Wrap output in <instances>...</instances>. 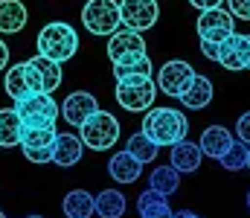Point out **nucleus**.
<instances>
[{
    "instance_id": "obj_1",
    "label": "nucleus",
    "mask_w": 250,
    "mask_h": 218,
    "mask_svg": "<svg viewBox=\"0 0 250 218\" xmlns=\"http://www.w3.org/2000/svg\"><path fill=\"white\" fill-rule=\"evenodd\" d=\"M143 134L157 145H175L187 140L189 119L178 108H148L143 117Z\"/></svg>"
},
{
    "instance_id": "obj_35",
    "label": "nucleus",
    "mask_w": 250,
    "mask_h": 218,
    "mask_svg": "<svg viewBox=\"0 0 250 218\" xmlns=\"http://www.w3.org/2000/svg\"><path fill=\"white\" fill-rule=\"evenodd\" d=\"M175 218H201V216H195V213H189V210H184V213H178Z\"/></svg>"
},
{
    "instance_id": "obj_18",
    "label": "nucleus",
    "mask_w": 250,
    "mask_h": 218,
    "mask_svg": "<svg viewBox=\"0 0 250 218\" xmlns=\"http://www.w3.org/2000/svg\"><path fill=\"white\" fill-rule=\"evenodd\" d=\"M29 20L26 3L23 0H0V32L3 35H18Z\"/></svg>"
},
{
    "instance_id": "obj_31",
    "label": "nucleus",
    "mask_w": 250,
    "mask_h": 218,
    "mask_svg": "<svg viewBox=\"0 0 250 218\" xmlns=\"http://www.w3.org/2000/svg\"><path fill=\"white\" fill-rule=\"evenodd\" d=\"M236 137H239L242 143L250 145V111H245V114L239 117V122H236Z\"/></svg>"
},
{
    "instance_id": "obj_22",
    "label": "nucleus",
    "mask_w": 250,
    "mask_h": 218,
    "mask_svg": "<svg viewBox=\"0 0 250 218\" xmlns=\"http://www.w3.org/2000/svg\"><path fill=\"white\" fill-rule=\"evenodd\" d=\"M151 59L146 53H137V56H125L120 61H114V76L117 81H125V79H137V76H148L151 79Z\"/></svg>"
},
{
    "instance_id": "obj_16",
    "label": "nucleus",
    "mask_w": 250,
    "mask_h": 218,
    "mask_svg": "<svg viewBox=\"0 0 250 218\" xmlns=\"http://www.w3.org/2000/svg\"><path fill=\"white\" fill-rule=\"evenodd\" d=\"M82 154H84V143H82L79 134L64 131V134L56 137V145H53V163H56V166L70 169V166H76V163L82 160Z\"/></svg>"
},
{
    "instance_id": "obj_24",
    "label": "nucleus",
    "mask_w": 250,
    "mask_h": 218,
    "mask_svg": "<svg viewBox=\"0 0 250 218\" xmlns=\"http://www.w3.org/2000/svg\"><path fill=\"white\" fill-rule=\"evenodd\" d=\"M23 140V122L15 108L0 111V148H15Z\"/></svg>"
},
{
    "instance_id": "obj_36",
    "label": "nucleus",
    "mask_w": 250,
    "mask_h": 218,
    "mask_svg": "<svg viewBox=\"0 0 250 218\" xmlns=\"http://www.w3.org/2000/svg\"><path fill=\"white\" fill-rule=\"evenodd\" d=\"M245 204H248V210H250V189H248V198H245Z\"/></svg>"
},
{
    "instance_id": "obj_23",
    "label": "nucleus",
    "mask_w": 250,
    "mask_h": 218,
    "mask_svg": "<svg viewBox=\"0 0 250 218\" xmlns=\"http://www.w3.org/2000/svg\"><path fill=\"white\" fill-rule=\"evenodd\" d=\"M62 210L67 218H90L96 213V198L90 192H84V189H73V192L64 195Z\"/></svg>"
},
{
    "instance_id": "obj_40",
    "label": "nucleus",
    "mask_w": 250,
    "mask_h": 218,
    "mask_svg": "<svg viewBox=\"0 0 250 218\" xmlns=\"http://www.w3.org/2000/svg\"><path fill=\"white\" fill-rule=\"evenodd\" d=\"M248 38H250V35H248ZM248 70H250V64H248Z\"/></svg>"
},
{
    "instance_id": "obj_11",
    "label": "nucleus",
    "mask_w": 250,
    "mask_h": 218,
    "mask_svg": "<svg viewBox=\"0 0 250 218\" xmlns=\"http://www.w3.org/2000/svg\"><path fill=\"white\" fill-rule=\"evenodd\" d=\"M192 76H195V67L189 64V61H181V59H172V61H166L160 70H157V90H163L166 96H181L184 93V87H187L189 81H192Z\"/></svg>"
},
{
    "instance_id": "obj_38",
    "label": "nucleus",
    "mask_w": 250,
    "mask_h": 218,
    "mask_svg": "<svg viewBox=\"0 0 250 218\" xmlns=\"http://www.w3.org/2000/svg\"><path fill=\"white\" fill-rule=\"evenodd\" d=\"M26 218H44V216H26Z\"/></svg>"
},
{
    "instance_id": "obj_34",
    "label": "nucleus",
    "mask_w": 250,
    "mask_h": 218,
    "mask_svg": "<svg viewBox=\"0 0 250 218\" xmlns=\"http://www.w3.org/2000/svg\"><path fill=\"white\" fill-rule=\"evenodd\" d=\"M6 67H9V44L0 38V73L6 70Z\"/></svg>"
},
{
    "instance_id": "obj_9",
    "label": "nucleus",
    "mask_w": 250,
    "mask_h": 218,
    "mask_svg": "<svg viewBox=\"0 0 250 218\" xmlns=\"http://www.w3.org/2000/svg\"><path fill=\"white\" fill-rule=\"evenodd\" d=\"M195 29H198V38L201 41H209V44H221V41H227L236 32L233 15L224 12V9H207V12H201Z\"/></svg>"
},
{
    "instance_id": "obj_20",
    "label": "nucleus",
    "mask_w": 250,
    "mask_h": 218,
    "mask_svg": "<svg viewBox=\"0 0 250 218\" xmlns=\"http://www.w3.org/2000/svg\"><path fill=\"white\" fill-rule=\"evenodd\" d=\"M108 175H111L117 183H137L140 175H143V163H140L134 154L120 151V154H114V157L108 160Z\"/></svg>"
},
{
    "instance_id": "obj_10",
    "label": "nucleus",
    "mask_w": 250,
    "mask_h": 218,
    "mask_svg": "<svg viewBox=\"0 0 250 218\" xmlns=\"http://www.w3.org/2000/svg\"><path fill=\"white\" fill-rule=\"evenodd\" d=\"M120 15H123L125 29L146 32L157 23L160 6H157V0H120Z\"/></svg>"
},
{
    "instance_id": "obj_12",
    "label": "nucleus",
    "mask_w": 250,
    "mask_h": 218,
    "mask_svg": "<svg viewBox=\"0 0 250 218\" xmlns=\"http://www.w3.org/2000/svg\"><path fill=\"white\" fill-rule=\"evenodd\" d=\"M218 64L224 70H248L250 64V38L242 35V32H233L227 41L218 44Z\"/></svg>"
},
{
    "instance_id": "obj_17",
    "label": "nucleus",
    "mask_w": 250,
    "mask_h": 218,
    "mask_svg": "<svg viewBox=\"0 0 250 218\" xmlns=\"http://www.w3.org/2000/svg\"><path fill=\"white\" fill-rule=\"evenodd\" d=\"M178 99H181V105H184L187 111H201V108H207V105L212 102V81H209L207 76L195 73L192 81L184 87V93H181Z\"/></svg>"
},
{
    "instance_id": "obj_33",
    "label": "nucleus",
    "mask_w": 250,
    "mask_h": 218,
    "mask_svg": "<svg viewBox=\"0 0 250 218\" xmlns=\"http://www.w3.org/2000/svg\"><path fill=\"white\" fill-rule=\"evenodd\" d=\"M201 53L209 59V61H218V44H209V41H201Z\"/></svg>"
},
{
    "instance_id": "obj_26",
    "label": "nucleus",
    "mask_w": 250,
    "mask_h": 218,
    "mask_svg": "<svg viewBox=\"0 0 250 218\" xmlns=\"http://www.w3.org/2000/svg\"><path fill=\"white\" fill-rule=\"evenodd\" d=\"M96 216L99 218H123L125 216V195L120 189H102L96 195Z\"/></svg>"
},
{
    "instance_id": "obj_19",
    "label": "nucleus",
    "mask_w": 250,
    "mask_h": 218,
    "mask_svg": "<svg viewBox=\"0 0 250 218\" xmlns=\"http://www.w3.org/2000/svg\"><path fill=\"white\" fill-rule=\"evenodd\" d=\"M201 160H204V151L198 143H189V140H181V143L172 145V157L169 163L181 172V175H192L201 169Z\"/></svg>"
},
{
    "instance_id": "obj_13",
    "label": "nucleus",
    "mask_w": 250,
    "mask_h": 218,
    "mask_svg": "<svg viewBox=\"0 0 250 218\" xmlns=\"http://www.w3.org/2000/svg\"><path fill=\"white\" fill-rule=\"evenodd\" d=\"M96 111H99V102H96V96L87 93V90H73V93L62 102V117L73 125V128H82V122H84L90 114H96Z\"/></svg>"
},
{
    "instance_id": "obj_8",
    "label": "nucleus",
    "mask_w": 250,
    "mask_h": 218,
    "mask_svg": "<svg viewBox=\"0 0 250 218\" xmlns=\"http://www.w3.org/2000/svg\"><path fill=\"white\" fill-rule=\"evenodd\" d=\"M59 131L56 128H23V140H21V151L29 163H53V145H56Z\"/></svg>"
},
{
    "instance_id": "obj_30",
    "label": "nucleus",
    "mask_w": 250,
    "mask_h": 218,
    "mask_svg": "<svg viewBox=\"0 0 250 218\" xmlns=\"http://www.w3.org/2000/svg\"><path fill=\"white\" fill-rule=\"evenodd\" d=\"M227 9L233 18L239 20H250V0H227Z\"/></svg>"
},
{
    "instance_id": "obj_28",
    "label": "nucleus",
    "mask_w": 250,
    "mask_h": 218,
    "mask_svg": "<svg viewBox=\"0 0 250 218\" xmlns=\"http://www.w3.org/2000/svg\"><path fill=\"white\" fill-rule=\"evenodd\" d=\"M38 73H41V81H44V93H53V90H59V84H62V64L59 61H53V59H44V56H35V59H29Z\"/></svg>"
},
{
    "instance_id": "obj_3",
    "label": "nucleus",
    "mask_w": 250,
    "mask_h": 218,
    "mask_svg": "<svg viewBox=\"0 0 250 218\" xmlns=\"http://www.w3.org/2000/svg\"><path fill=\"white\" fill-rule=\"evenodd\" d=\"M79 137H82L84 148L108 151V148H114L117 140H120V119H117L114 114H108V111L99 108L96 114H90V117L82 122Z\"/></svg>"
},
{
    "instance_id": "obj_27",
    "label": "nucleus",
    "mask_w": 250,
    "mask_h": 218,
    "mask_svg": "<svg viewBox=\"0 0 250 218\" xmlns=\"http://www.w3.org/2000/svg\"><path fill=\"white\" fill-rule=\"evenodd\" d=\"M125 151H128V154H134V157L146 166V163H154V157H157L160 145L154 143V140H148L143 131H137V134H131V140H128V145H125Z\"/></svg>"
},
{
    "instance_id": "obj_5",
    "label": "nucleus",
    "mask_w": 250,
    "mask_h": 218,
    "mask_svg": "<svg viewBox=\"0 0 250 218\" xmlns=\"http://www.w3.org/2000/svg\"><path fill=\"white\" fill-rule=\"evenodd\" d=\"M82 23L90 35H114L123 26L120 3L117 0H87L82 6Z\"/></svg>"
},
{
    "instance_id": "obj_32",
    "label": "nucleus",
    "mask_w": 250,
    "mask_h": 218,
    "mask_svg": "<svg viewBox=\"0 0 250 218\" xmlns=\"http://www.w3.org/2000/svg\"><path fill=\"white\" fill-rule=\"evenodd\" d=\"M195 9H201V12H207V9H221V3H227V0H189Z\"/></svg>"
},
{
    "instance_id": "obj_25",
    "label": "nucleus",
    "mask_w": 250,
    "mask_h": 218,
    "mask_svg": "<svg viewBox=\"0 0 250 218\" xmlns=\"http://www.w3.org/2000/svg\"><path fill=\"white\" fill-rule=\"evenodd\" d=\"M148 186L163 192V195H175L181 189V172L169 163V166H157L151 175H148Z\"/></svg>"
},
{
    "instance_id": "obj_29",
    "label": "nucleus",
    "mask_w": 250,
    "mask_h": 218,
    "mask_svg": "<svg viewBox=\"0 0 250 218\" xmlns=\"http://www.w3.org/2000/svg\"><path fill=\"white\" fill-rule=\"evenodd\" d=\"M227 172H239V169H248V143L236 140V143L227 148V154L218 160Z\"/></svg>"
},
{
    "instance_id": "obj_2",
    "label": "nucleus",
    "mask_w": 250,
    "mask_h": 218,
    "mask_svg": "<svg viewBox=\"0 0 250 218\" xmlns=\"http://www.w3.org/2000/svg\"><path fill=\"white\" fill-rule=\"evenodd\" d=\"M35 47H38V56L64 64V61H70L79 53V32L70 23H64V20H53V23H47L38 32Z\"/></svg>"
},
{
    "instance_id": "obj_6",
    "label": "nucleus",
    "mask_w": 250,
    "mask_h": 218,
    "mask_svg": "<svg viewBox=\"0 0 250 218\" xmlns=\"http://www.w3.org/2000/svg\"><path fill=\"white\" fill-rule=\"evenodd\" d=\"M120 108L131 111V114H143L148 108H154V96H157V81L148 79V76H137V79H125L117 81V90H114Z\"/></svg>"
},
{
    "instance_id": "obj_15",
    "label": "nucleus",
    "mask_w": 250,
    "mask_h": 218,
    "mask_svg": "<svg viewBox=\"0 0 250 218\" xmlns=\"http://www.w3.org/2000/svg\"><path fill=\"white\" fill-rule=\"evenodd\" d=\"M233 143H236V137H233V131L224 128V125H209V128H204V134H201V140H198L204 157H212V160H221Z\"/></svg>"
},
{
    "instance_id": "obj_4",
    "label": "nucleus",
    "mask_w": 250,
    "mask_h": 218,
    "mask_svg": "<svg viewBox=\"0 0 250 218\" xmlns=\"http://www.w3.org/2000/svg\"><path fill=\"white\" fill-rule=\"evenodd\" d=\"M15 111L23 122V128H56V119L62 108L56 105L53 93H35L21 102H15Z\"/></svg>"
},
{
    "instance_id": "obj_37",
    "label": "nucleus",
    "mask_w": 250,
    "mask_h": 218,
    "mask_svg": "<svg viewBox=\"0 0 250 218\" xmlns=\"http://www.w3.org/2000/svg\"><path fill=\"white\" fill-rule=\"evenodd\" d=\"M248 169H250V145H248Z\"/></svg>"
},
{
    "instance_id": "obj_21",
    "label": "nucleus",
    "mask_w": 250,
    "mask_h": 218,
    "mask_svg": "<svg viewBox=\"0 0 250 218\" xmlns=\"http://www.w3.org/2000/svg\"><path fill=\"white\" fill-rule=\"evenodd\" d=\"M137 213H140V218H175L172 207H169V195H163V192H157L151 186L146 192H140Z\"/></svg>"
},
{
    "instance_id": "obj_14",
    "label": "nucleus",
    "mask_w": 250,
    "mask_h": 218,
    "mask_svg": "<svg viewBox=\"0 0 250 218\" xmlns=\"http://www.w3.org/2000/svg\"><path fill=\"white\" fill-rule=\"evenodd\" d=\"M137 53H146V41H143L140 32H134V29H117L108 38V59L111 61H120L125 56H137Z\"/></svg>"
},
{
    "instance_id": "obj_7",
    "label": "nucleus",
    "mask_w": 250,
    "mask_h": 218,
    "mask_svg": "<svg viewBox=\"0 0 250 218\" xmlns=\"http://www.w3.org/2000/svg\"><path fill=\"white\" fill-rule=\"evenodd\" d=\"M3 87H6V96L12 102H21L26 96H35V93H44V81H41V73L32 61H21V64H12L6 70L3 79Z\"/></svg>"
},
{
    "instance_id": "obj_39",
    "label": "nucleus",
    "mask_w": 250,
    "mask_h": 218,
    "mask_svg": "<svg viewBox=\"0 0 250 218\" xmlns=\"http://www.w3.org/2000/svg\"><path fill=\"white\" fill-rule=\"evenodd\" d=\"M0 218H6V216H3V210H0Z\"/></svg>"
}]
</instances>
